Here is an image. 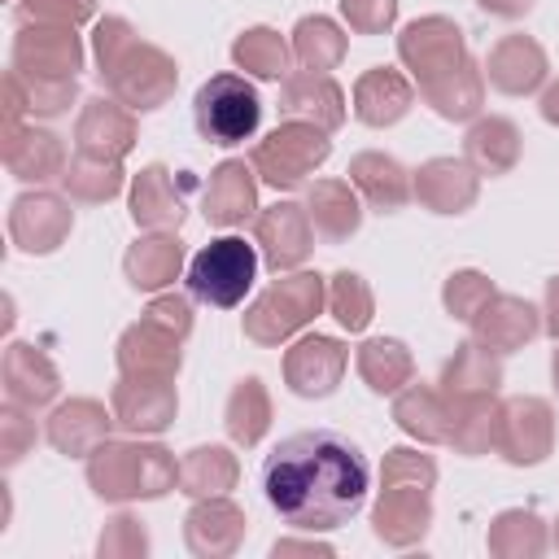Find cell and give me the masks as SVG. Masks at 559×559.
Instances as JSON below:
<instances>
[{"label": "cell", "instance_id": "obj_11", "mask_svg": "<svg viewBox=\"0 0 559 559\" xmlns=\"http://www.w3.org/2000/svg\"><path fill=\"white\" fill-rule=\"evenodd\" d=\"M74 231V210H70V197L66 192H48V188H31L22 197H13L9 205V240L31 253V258H44V253H57Z\"/></svg>", "mask_w": 559, "mask_h": 559}, {"label": "cell", "instance_id": "obj_7", "mask_svg": "<svg viewBox=\"0 0 559 559\" xmlns=\"http://www.w3.org/2000/svg\"><path fill=\"white\" fill-rule=\"evenodd\" d=\"M262 253L245 236H218L188 258V297L214 310H236L258 280Z\"/></svg>", "mask_w": 559, "mask_h": 559}, {"label": "cell", "instance_id": "obj_16", "mask_svg": "<svg viewBox=\"0 0 559 559\" xmlns=\"http://www.w3.org/2000/svg\"><path fill=\"white\" fill-rule=\"evenodd\" d=\"M253 245H258L262 262L275 275L297 271L310 258V249H314V223H310L306 205L275 201V205L258 210V218H253Z\"/></svg>", "mask_w": 559, "mask_h": 559}, {"label": "cell", "instance_id": "obj_18", "mask_svg": "<svg viewBox=\"0 0 559 559\" xmlns=\"http://www.w3.org/2000/svg\"><path fill=\"white\" fill-rule=\"evenodd\" d=\"M480 70H485V79H489L493 92H502V96H533L550 79V57H546V48L533 35L511 31V35H502L489 48V57H485Z\"/></svg>", "mask_w": 559, "mask_h": 559}, {"label": "cell", "instance_id": "obj_9", "mask_svg": "<svg viewBox=\"0 0 559 559\" xmlns=\"http://www.w3.org/2000/svg\"><path fill=\"white\" fill-rule=\"evenodd\" d=\"M472 52H467V35L454 17L445 13H428V17H415L397 31V61L406 66V74L415 83H428L454 66H463Z\"/></svg>", "mask_w": 559, "mask_h": 559}, {"label": "cell", "instance_id": "obj_5", "mask_svg": "<svg viewBox=\"0 0 559 559\" xmlns=\"http://www.w3.org/2000/svg\"><path fill=\"white\" fill-rule=\"evenodd\" d=\"M332 157V135L319 131L314 122H297V118H284L275 131H266L253 153H249V166L258 175V183L275 188V192H293V188H306L310 175Z\"/></svg>", "mask_w": 559, "mask_h": 559}, {"label": "cell", "instance_id": "obj_29", "mask_svg": "<svg viewBox=\"0 0 559 559\" xmlns=\"http://www.w3.org/2000/svg\"><path fill=\"white\" fill-rule=\"evenodd\" d=\"M349 183L358 188V197L376 210V214H397L415 188H411V170L393 157V153H380V148H362L349 157Z\"/></svg>", "mask_w": 559, "mask_h": 559}, {"label": "cell", "instance_id": "obj_38", "mask_svg": "<svg viewBox=\"0 0 559 559\" xmlns=\"http://www.w3.org/2000/svg\"><path fill=\"white\" fill-rule=\"evenodd\" d=\"M271 419H275V411H271V393H266L262 376H240L223 402V428H227L231 445L253 450L271 432Z\"/></svg>", "mask_w": 559, "mask_h": 559}, {"label": "cell", "instance_id": "obj_36", "mask_svg": "<svg viewBox=\"0 0 559 559\" xmlns=\"http://www.w3.org/2000/svg\"><path fill=\"white\" fill-rule=\"evenodd\" d=\"M354 367H358L362 384L380 397H393L415 380V358H411L406 341H397V336H367L354 349Z\"/></svg>", "mask_w": 559, "mask_h": 559}, {"label": "cell", "instance_id": "obj_51", "mask_svg": "<svg viewBox=\"0 0 559 559\" xmlns=\"http://www.w3.org/2000/svg\"><path fill=\"white\" fill-rule=\"evenodd\" d=\"M144 319H153L166 332H175L179 341H188V332H192V297H183V293H153V301L144 306Z\"/></svg>", "mask_w": 559, "mask_h": 559}, {"label": "cell", "instance_id": "obj_43", "mask_svg": "<svg viewBox=\"0 0 559 559\" xmlns=\"http://www.w3.org/2000/svg\"><path fill=\"white\" fill-rule=\"evenodd\" d=\"M122 183H127L122 162L92 157V153H74L66 175H61V192L70 201H79V205H105V201H114L122 192Z\"/></svg>", "mask_w": 559, "mask_h": 559}, {"label": "cell", "instance_id": "obj_13", "mask_svg": "<svg viewBox=\"0 0 559 559\" xmlns=\"http://www.w3.org/2000/svg\"><path fill=\"white\" fill-rule=\"evenodd\" d=\"M109 411L122 432L157 437L179 415V393L170 376H118L109 389Z\"/></svg>", "mask_w": 559, "mask_h": 559}, {"label": "cell", "instance_id": "obj_48", "mask_svg": "<svg viewBox=\"0 0 559 559\" xmlns=\"http://www.w3.org/2000/svg\"><path fill=\"white\" fill-rule=\"evenodd\" d=\"M22 87L31 100V118H61L79 100V79H26L22 74Z\"/></svg>", "mask_w": 559, "mask_h": 559}, {"label": "cell", "instance_id": "obj_26", "mask_svg": "<svg viewBox=\"0 0 559 559\" xmlns=\"http://www.w3.org/2000/svg\"><path fill=\"white\" fill-rule=\"evenodd\" d=\"M114 362H118V376H170L175 380L183 367V341L140 314L131 328H122L114 345Z\"/></svg>", "mask_w": 559, "mask_h": 559}, {"label": "cell", "instance_id": "obj_53", "mask_svg": "<svg viewBox=\"0 0 559 559\" xmlns=\"http://www.w3.org/2000/svg\"><path fill=\"white\" fill-rule=\"evenodd\" d=\"M542 332L559 341V275H550L542 293Z\"/></svg>", "mask_w": 559, "mask_h": 559}, {"label": "cell", "instance_id": "obj_35", "mask_svg": "<svg viewBox=\"0 0 559 559\" xmlns=\"http://www.w3.org/2000/svg\"><path fill=\"white\" fill-rule=\"evenodd\" d=\"M4 166H9L13 179L39 188L48 179H61L66 166H70V157H66V144H61L57 131H48V127H22L4 144Z\"/></svg>", "mask_w": 559, "mask_h": 559}, {"label": "cell", "instance_id": "obj_24", "mask_svg": "<svg viewBox=\"0 0 559 559\" xmlns=\"http://www.w3.org/2000/svg\"><path fill=\"white\" fill-rule=\"evenodd\" d=\"M280 114L297 118V122H314L319 131H341L345 127V87L332 74H314V70H293L280 83Z\"/></svg>", "mask_w": 559, "mask_h": 559}, {"label": "cell", "instance_id": "obj_37", "mask_svg": "<svg viewBox=\"0 0 559 559\" xmlns=\"http://www.w3.org/2000/svg\"><path fill=\"white\" fill-rule=\"evenodd\" d=\"M437 389L445 397H476V393H498L502 389V362L493 349H485L480 341H463L454 345V354L441 362Z\"/></svg>", "mask_w": 559, "mask_h": 559}, {"label": "cell", "instance_id": "obj_15", "mask_svg": "<svg viewBox=\"0 0 559 559\" xmlns=\"http://www.w3.org/2000/svg\"><path fill=\"white\" fill-rule=\"evenodd\" d=\"M345 367H349L345 341L323 336V332H306L284 349V384L297 397H310V402L332 397L336 384L345 380Z\"/></svg>", "mask_w": 559, "mask_h": 559}, {"label": "cell", "instance_id": "obj_56", "mask_svg": "<svg viewBox=\"0 0 559 559\" xmlns=\"http://www.w3.org/2000/svg\"><path fill=\"white\" fill-rule=\"evenodd\" d=\"M550 380H555V393H559V349L550 354Z\"/></svg>", "mask_w": 559, "mask_h": 559}, {"label": "cell", "instance_id": "obj_57", "mask_svg": "<svg viewBox=\"0 0 559 559\" xmlns=\"http://www.w3.org/2000/svg\"><path fill=\"white\" fill-rule=\"evenodd\" d=\"M550 542H555V546H559V520H555V528H550Z\"/></svg>", "mask_w": 559, "mask_h": 559}, {"label": "cell", "instance_id": "obj_19", "mask_svg": "<svg viewBox=\"0 0 559 559\" xmlns=\"http://www.w3.org/2000/svg\"><path fill=\"white\" fill-rule=\"evenodd\" d=\"M245 507L231 502L227 493L218 498H192L188 515H183V546L197 555V559H227L240 550L245 542Z\"/></svg>", "mask_w": 559, "mask_h": 559}, {"label": "cell", "instance_id": "obj_30", "mask_svg": "<svg viewBox=\"0 0 559 559\" xmlns=\"http://www.w3.org/2000/svg\"><path fill=\"white\" fill-rule=\"evenodd\" d=\"M415 92H419V100L437 118H445V122H472L485 109V70L467 57L463 66H454V70L428 79V83H415Z\"/></svg>", "mask_w": 559, "mask_h": 559}, {"label": "cell", "instance_id": "obj_47", "mask_svg": "<svg viewBox=\"0 0 559 559\" xmlns=\"http://www.w3.org/2000/svg\"><path fill=\"white\" fill-rule=\"evenodd\" d=\"M35 437H39L35 411L4 397V406H0V467H17V463L31 454Z\"/></svg>", "mask_w": 559, "mask_h": 559}, {"label": "cell", "instance_id": "obj_42", "mask_svg": "<svg viewBox=\"0 0 559 559\" xmlns=\"http://www.w3.org/2000/svg\"><path fill=\"white\" fill-rule=\"evenodd\" d=\"M231 61L236 70L253 74V79H266V83H284L293 70V44L275 31V26H249L236 35L231 44Z\"/></svg>", "mask_w": 559, "mask_h": 559}, {"label": "cell", "instance_id": "obj_33", "mask_svg": "<svg viewBox=\"0 0 559 559\" xmlns=\"http://www.w3.org/2000/svg\"><path fill=\"white\" fill-rule=\"evenodd\" d=\"M502 437V402L498 393H476V397H450V445L463 459L498 454Z\"/></svg>", "mask_w": 559, "mask_h": 559}, {"label": "cell", "instance_id": "obj_45", "mask_svg": "<svg viewBox=\"0 0 559 559\" xmlns=\"http://www.w3.org/2000/svg\"><path fill=\"white\" fill-rule=\"evenodd\" d=\"M493 293H498V288H493V280H489L485 271L463 266V271H450V275H445V284H441V306H445L450 319L472 323V319L489 306Z\"/></svg>", "mask_w": 559, "mask_h": 559}, {"label": "cell", "instance_id": "obj_4", "mask_svg": "<svg viewBox=\"0 0 559 559\" xmlns=\"http://www.w3.org/2000/svg\"><path fill=\"white\" fill-rule=\"evenodd\" d=\"M328 306V275L319 271H284L275 275L240 314V332L245 341L275 349L284 341H293L306 323L319 319V310Z\"/></svg>", "mask_w": 559, "mask_h": 559}, {"label": "cell", "instance_id": "obj_1", "mask_svg": "<svg viewBox=\"0 0 559 559\" xmlns=\"http://www.w3.org/2000/svg\"><path fill=\"white\" fill-rule=\"evenodd\" d=\"M371 489L362 445L341 428H301L262 463L266 507L297 533H332L349 524Z\"/></svg>", "mask_w": 559, "mask_h": 559}, {"label": "cell", "instance_id": "obj_20", "mask_svg": "<svg viewBox=\"0 0 559 559\" xmlns=\"http://www.w3.org/2000/svg\"><path fill=\"white\" fill-rule=\"evenodd\" d=\"M411 188L415 201L428 214H467L480 197V175L467 157H428L419 162V170H411Z\"/></svg>", "mask_w": 559, "mask_h": 559}, {"label": "cell", "instance_id": "obj_23", "mask_svg": "<svg viewBox=\"0 0 559 559\" xmlns=\"http://www.w3.org/2000/svg\"><path fill=\"white\" fill-rule=\"evenodd\" d=\"M415 96L419 92H415V79L411 74H402L393 66H371V70H362L354 79V92H349L354 105L349 109H354V118L362 127L384 131V127H393V122H402L411 114Z\"/></svg>", "mask_w": 559, "mask_h": 559}, {"label": "cell", "instance_id": "obj_40", "mask_svg": "<svg viewBox=\"0 0 559 559\" xmlns=\"http://www.w3.org/2000/svg\"><path fill=\"white\" fill-rule=\"evenodd\" d=\"M550 546V528L533 507H507L489 520L485 550L493 559H542Z\"/></svg>", "mask_w": 559, "mask_h": 559}, {"label": "cell", "instance_id": "obj_22", "mask_svg": "<svg viewBox=\"0 0 559 559\" xmlns=\"http://www.w3.org/2000/svg\"><path fill=\"white\" fill-rule=\"evenodd\" d=\"M114 411H105V402H96V397H66V402H57L52 411H48V419H44V437H48V445L57 450V454H66V459H87L100 441H109V432H114Z\"/></svg>", "mask_w": 559, "mask_h": 559}, {"label": "cell", "instance_id": "obj_41", "mask_svg": "<svg viewBox=\"0 0 559 559\" xmlns=\"http://www.w3.org/2000/svg\"><path fill=\"white\" fill-rule=\"evenodd\" d=\"M288 44H293V61H297L301 70H314V74H332V70L345 61V52H349V35H345L341 22H332L328 13H306V17H297Z\"/></svg>", "mask_w": 559, "mask_h": 559}, {"label": "cell", "instance_id": "obj_8", "mask_svg": "<svg viewBox=\"0 0 559 559\" xmlns=\"http://www.w3.org/2000/svg\"><path fill=\"white\" fill-rule=\"evenodd\" d=\"M87 61L79 26L66 22H17L9 66L26 79H79Z\"/></svg>", "mask_w": 559, "mask_h": 559}, {"label": "cell", "instance_id": "obj_31", "mask_svg": "<svg viewBox=\"0 0 559 559\" xmlns=\"http://www.w3.org/2000/svg\"><path fill=\"white\" fill-rule=\"evenodd\" d=\"M306 214L314 223V236H323L328 245L349 240L362 227V197L349 179H314L306 183Z\"/></svg>", "mask_w": 559, "mask_h": 559}, {"label": "cell", "instance_id": "obj_34", "mask_svg": "<svg viewBox=\"0 0 559 559\" xmlns=\"http://www.w3.org/2000/svg\"><path fill=\"white\" fill-rule=\"evenodd\" d=\"M393 424L419 445H450V397L437 384H406L393 393Z\"/></svg>", "mask_w": 559, "mask_h": 559}, {"label": "cell", "instance_id": "obj_49", "mask_svg": "<svg viewBox=\"0 0 559 559\" xmlns=\"http://www.w3.org/2000/svg\"><path fill=\"white\" fill-rule=\"evenodd\" d=\"M96 17V0H17V22H66L83 26Z\"/></svg>", "mask_w": 559, "mask_h": 559}, {"label": "cell", "instance_id": "obj_54", "mask_svg": "<svg viewBox=\"0 0 559 559\" xmlns=\"http://www.w3.org/2000/svg\"><path fill=\"white\" fill-rule=\"evenodd\" d=\"M533 4H537V0H476V9H480V13L502 17V22H520Z\"/></svg>", "mask_w": 559, "mask_h": 559}, {"label": "cell", "instance_id": "obj_3", "mask_svg": "<svg viewBox=\"0 0 559 559\" xmlns=\"http://www.w3.org/2000/svg\"><path fill=\"white\" fill-rule=\"evenodd\" d=\"M87 485L100 502H153L179 489V459L162 441H100L87 459Z\"/></svg>", "mask_w": 559, "mask_h": 559}, {"label": "cell", "instance_id": "obj_50", "mask_svg": "<svg viewBox=\"0 0 559 559\" xmlns=\"http://www.w3.org/2000/svg\"><path fill=\"white\" fill-rule=\"evenodd\" d=\"M402 0H341V17L354 35H384L397 22Z\"/></svg>", "mask_w": 559, "mask_h": 559}, {"label": "cell", "instance_id": "obj_28", "mask_svg": "<svg viewBox=\"0 0 559 559\" xmlns=\"http://www.w3.org/2000/svg\"><path fill=\"white\" fill-rule=\"evenodd\" d=\"M188 271V249L179 231H144L122 253V275L135 293H166Z\"/></svg>", "mask_w": 559, "mask_h": 559}, {"label": "cell", "instance_id": "obj_21", "mask_svg": "<svg viewBox=\"0 0 559 559\" xmlns=\"http://www.w3.org/2000/svg\"><path fill=\"white\" fill-rule=\"evenodd\" d=\"M201 214L210 227H245L258 218V175L245 157H223L205 188H201Z\"/></svg>", "mask_w": 559, "mask_h": 559}, {"label": "cell", "instance_id": "obj_27", "mask_svg": "<svg viewBox=\"0 0 559 559\" xmlns=\"http://www.w3.org/2000/svg\"><path fill=\"white\" fill-rule=\"evenodd\" d=\"M0 380H4V397L17 402V406H31V411L52 406L57 393H61V371H57V362H52L39 345H31V341H9V345H4Z\"/></svg>", "mask_w": 559, "mask_h": 559}, {"label": "cell", "instance_id": "obj_6", "mask_svg": "<svg viewBox=\"0 0 559 559\" xmlns=\"http://www.w3.org/2000/svg\"><path fill=\"white\" fill-rule=\"evenodd\" d=\"M258 122H262V96L236 70L210 74L192 96V127L205 144H218V148L245 144L253 140Z\"/></svg>", "mask_w": 559, "mask_h": 559}, {"label": "cell", "instance_id": "obj_46", "mask_svg": "<svg viewBox=\"0 0 559 559\" xmlns=\"http://www.w3.org/2000/svg\"><path fill=\"white\" fill-rule=\"evenodd\" d=\"M148 528L140 515L131 511H118L105 520L100 537H96V559H144L148 555Z\"/></svg>", "mask_w": 559, "mask_h": 559}, {"label": "cell", "instance_id": "obj_32", "mask_svg": "<svg viewBox=\"0 0 559 559\" xmlns=\"http://www.w3.org/2000/svg\"><path fill=\"white\" fill-rule=\"evenodd\" d=\"M520 153H524V135L511 118L502 114H480L472 118L467 135H463V157L476 166V175H511L520 166Z\"/></svg>", "mask_w": 559, "mask_h": 559}, {"label": "cell", "instance_id": "obj_55", "mask_svg": "<svg viewBox=\"0 0 559 559\" xmlns=\"http://www.w3.org/2000/svg\"><path fill=\"white\" fill-rule=\"evenodd\" d=\"M537 114L546 127H559V79L542 87V100H537Z\"/></svg>", "mask_w": 559, "mask_h": 559}, {"label": "cell", "instance_id": "obj_39", "mask_svg": "<svg viewBox=\"0 0 559 559\" xmlns=\"http://www.w3.org/2000/svg\"><path fill=\"white\" fill-rule=\"evenodd\" d=\"M240 480V459L231 454V445H192L188 454H179V493L188 498H218L231 493Z\"/></svg>", "mask_w": 559, "mask_h": 559}, {"label": "cell", "instance_id": "obj_2", "mask_svg": "<svg viewBox=\"0 0 559 559\" xmlns=\"http://www.w3.org/2000/svg\"><path fill=\"white\" fill-rule=\"evenodd\" d=\"M92 57H96V74H100L105 92L118 96L135 114L162 109L175 96V87H179L175 57L166 48L140 39L135 26L127 17H118V13L96 17V26H92Z\"/></svg>", "mask_w": 559, "mask_h": 559}, {"label": "cell", "instance_id": "obj_17", "mask_svg": "<svg viewBox=\"0 0 559 559\" xmlns=\"http://www.w3.org/2000/svg\"><path fill=\"white\" fill-rule=\"evenodd\" d=\"M140 140L135 109H127L118 96H87L79 118H74V148L92 157H114L122 162Z\"/></svg>", "mask_w": 559, "mask_h": 559}, {"label": "cell", "instance_id": "obj_52", "mask_svg": "<svg viewBox=\"0 0 559 559\" xmlns=\"http://www.w3.org/2000/svg\"><path fill=\"white\" fill-rule=\"evenodd\" d=\"M288 555L332 559V555H336V546H332V542H319L314 533H310V537H275V542H271V559H288Z\"/></svg>", "mask_w": 559, "mask_h": 559}, {"label": "cell", "instance_id": "obj_25", "mask_svg": "<svg viewBox=\"0 0 559 559\" xmlns=\"http://www.w3.org/2000/svg\"><path fill=\"white\" fill-rule=\"evenodd\" d=\"M467 328H472V341H480L485 349H493L502 358V354H515V349H524L528 341L542 336V310L528 297L493 293L489 306Z\"/></svg>", "mask_w": 559, "mask_h": 559}, {"label": "cell", "instance_id": "obj_14", "mask_svg": "<svg viewBox=\"0 0 559 559\" xmlns=\"http://www.w3.org/2000/svg\"><path fill=\"white\" fill-rule=\"evenodd\" d=\"M498 454L511 467H537L555 454V406L546 397L520 393L502 402V437Z\"/></svg>", "mask_w": 559, "mask_h": 559}, {"label": "cell", "instance_id": "obj_44", "mask_svg": "<svg viewBox=\"0 0 559 559\" xmlns=\"http://www.w3.org/2000/svg\"><path fill=\"white\" fill-rule=\"evenodd\" d=\"M328 310L345 332H367L376 314V293L358 271L341 266L336 275H328Z\"/></svg>", "mask_w": 559, "mask_h": 559}, {"label": "cell", "instance_id": "obj_10", "mask_svg": "<svg viewBox=\"0 0 559 559\" xmlns=\"http://www.w3.org/2000/svg\"><path fill=\"white\" fill-rule=\"evenodd\" d=\"M192 188H197V179L188 170L175 175L166 162L140 166V175L131 179V192H127L131 223L144 231H179V223L188 218V192Z\"/></svg>", "mask_w": 559, "mask_h": 559}, {"label": "cell", "instance_id": "obj_12", "mask_svg": "<svg viewBox=\"0 0 559 559\" xmlns=\"http://www.w3.org/2000/svg\"><path fill=\"white\" fill-rule=\"evenodd\" d=\"M432 528V485L415 480H380L376 502H371V533L376 542L406 550L419 546Z\"/></svg>", "mask_w": 559, "mask_h": 559}]
</instances>
